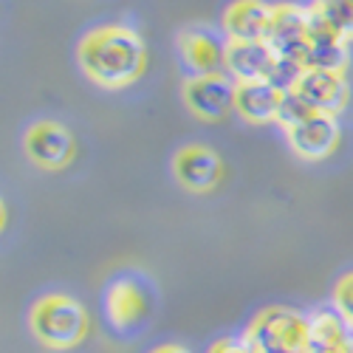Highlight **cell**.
Wrapping results in <instances>:
<instances>
[{
    "label": "cell",
    "mask_w": 353,
    "mask_h": 353,
    "mask_svg": "<svg viewBox=\"0 0 353 353\" xmlns=\"http://www.w3.org/2000/svg\"><path fill=\"white\" fill-rule=\"evenodd\" d=\"M172 175L190 192H210L223 179V161L207 144H187L172 156Z\"/></svg>",
    "instance_id": "8992f818"
},
{
    "label": "cell",
    "mask_w": 353,
    "mask_h": 353,
    "mask_svg": "<svg viewBox=\"0 0 353 353\" xmlns=\"http://www.w3.org/2000/svg\"><path fill=\"white\" fill-rule=\"evenodd\" d=\"M150 353H190L187 347H181V345H159L156 350H150Z\"/></svg>",
    "instance_id": "ffe728a7"
},
{
    "label": "cell",
    "mask_w": 353,
    "mask_h": 353,
    "mask_svg": "<svg viewBox=\"0 0 353 353\" xmlns=\"http://www.w3.org/2000/svg\"><path fill=\"white\" fill-rule=\"evenodd\" d=\"M234 91H238V82L229 74L190 77L184 82V105L203 122H221L234 110Z\"/></svg>",
    "instance_id": "277c9868"
},
{
    "label": "cell",
    "mask_w": 353,
    "mask_h": 353,
    "mask_svg": "<svg viewBox=\"0 0 353 353\" xmlns=\"http://www.w3.org/2000/svg\"><path fill=\"white\" fill-rule=\"evenodd\" d=\"M305 17H308V68L345 74L347 60H350L347 43L316 14L314 3L305 6Z\"/></svg>",
    "instance_id": "30bf717a"
},
{
    "label": "cell",
    "mask_w": 353,
    "mask_h": 353,
    "mask_svg": "<svg viewBox=\"0 0 353 353\" xmlns=\"http://www.w3.org/2000/svg\"><path fill=\"white\" fill-rule=\"evenodd\" d=\"M179 54L192 77H215L226 71V43H221L218 34H212L210 28H184L179 34Z\"/></svg>",
    "instance_id": "ba28073f"
},
{
    "label": "cell",
    "mask_w": 353,
    "mask_h": 353,
    "mask_svg": "<svg viewBox=\"0 0 353 353\" xmlns=\"http://www.w3.org/2000/svg\"><path fill=\"white\" fill-rule=\"evenodd\" d=\"M283 97L285 94L272 82H238L234 110L241 113V119L252 125H269V122H277Z\"/></svg>",
    "instance_id": "9a60e30c"
},
{
    "label": "cell",
    "mask_w": 353,
    "mask_h": 353,
    "mask_svg": "<svg viewBox=\"0 0 353 353\" xmlns=\"http://www.w3.org/2000/svg\"><path fill=\"white\" fill-rule=\"evenodd\" d=\"M334 311L353 328V272L342 274L334 285Z\"/></svg>",
    "instance_id": "ac0fdd59"
},
{
    "label": "cell",
    "mask_w": 353,
    "mask_h": 353,
    "mask_svg": "<svg viewBox=\"0 0 353 353\" xmlns=\"http://www.w3.org/2000/svg\"><path fill=\"white\" fill-rule=\"evenodd\" d=\"M269 46L280 60H291L308 68V17L305 6L274 3V26Z\"/></svg>",
    "instance_id": "52a82bcc"
},
{
    "label": "cell",
    "mask_w": 353,
    "mask_h": 353,
    "mask_svg": "<svg viewBox=\"0 0 353 353\" xmlns=\"http://www.w3.org/2000/svg\"><path fill=\"white\" fill-rule=\"evenodd\" d=\"M294 94L303 97L316 113L322 116H336L345 110L347 105V82H345V74H336V71H322V68H305L303 79L294 88Z\"/></svg>",
    "instance_id": "9c48e42d"
},
{
    "label": "cell",
    "mask_w": 353,
    "mask_h": 353,
    "mask_svg": "<svg viewBox=\"0 0 353 353\" xmlns=\"http://www.w3.org/2000/svg\"><path fill=\"white\" fill-rule=\"evenodd\" d=\"M277 65V54L269 43L226 40L223 68L234 82H269Z\"/></svg>",
    "instance_id": "8fae6325"
},
{
    "label": "cell",
    "mask_w": 353,
    "mask_h": 353,
    "mask_svg": "<svg viewBox=\"0 0 353 353\" xmlns=\"http://www.w3.org/2000/svg\"><path fill=\"white\" fill-rule=\"evenodd\" d=\"M274 3H232L223 12V34L238 43H269Z\"/></svg>",
    "instance_id": "5bb4252c"
},
{
    "label": "cell",
    "mask_w": 353,
    "mask_h": 353,
    "mask_svg": "<svg viewBox=\"0 0 353 353\" xmlns=\"http://www.w3.org/2000/svg\"><path fill=\"white\" fill-rule=\"evenodd\" d=\"M23 150L43 170H63V167H68L74 161L77 144H74V136H71V130L65 125L43 119V122H34L32 128L26 130Z\"/></svg>",
    "instance_id": "5b68a950"
},
{
    "label": "cell",
    "mask_w": 353,
    "mask_h": 353,
    "mask_svg": "<svg viewBox=\"0 0 353 353\" xmlns=\"http://www.w3.org/2000/svg\"><path fill=\"white\" fill-rule=\"evenodd\" d=\"M243 339L254 353H311V319L294 308L272 305L254 314Z\"/></svg>",
    "instance_id": "7a4b0ae2"
},
{
    "label": "cell",
    "mask_w": 353,
    "mask_h": 353,
    "mask_svg": "<svg viewBox=\"0 0 353 353\" xmlns=\"http://www.w3.org/2000/svg\"><path fill=\"white\" fill-rule=\"evenodd\" d=\"M314 9H316V14L325 20L347 46L353 43V0H331V3H314Z\"/></svg>",
    "instance_id": "2e32d148"
},
{
    "label": "cell",
    "mask_w": 353,
    "mask_h": 353,
    "mask_svg": "<svg viewBox=\"0 0 353 353\" xmlns=\"http://www.w3.org/2000/svg\"><path fill=\"white\" fill-rule=\"evenodd\" d=\"M210 353H254L249 345H246V339L241 336H226V339H218L212 347H210Z\"/></svg>",
    "instance_id": "d6986e66"
},
{
    "label": "cell",
    "mask_w": 353,
    "mask_h": 353,
    "mask_svg": "<svg viewBox=\"0 0 353 353\" xmlns=\"http://www.w3.org/2000/svg\"><path fill=\"white\" fill-rule=\"evenodd\" d=\"M314 116H319V113L303 97H297V94L291 91V94L283 97V105H280V113H277V125L283 130H291V128H297V125L314 119Z\"/></svg>",
    "instance_id": "e0dca14e"
},
{
    "label": "cell",
    "mask_w": 353,
    "mask_h": 353,
    "mask_svg": "<svg viewBox=\"0 0 353 353\" xmlns=\"http://www.w3.org/2000/svg\"><path fill=\"white\" fill-rule=\"evenodd\" d=\"M77 60L82 74L99 88L119 91L147 68V46L128 26H99L79 40Z\"/></svg>",
    "instance_id": "6da1fadb"
},
{
    "label": "cell",
    "mask_w": 353,
    "mask_h": 353,
    "mask_svg": "<svg viewBox=\"0 0 353 353\" xmlns=\"http://www.w3.org/2000/svg\"><path fill=\"white\" fill-rule=\"evenodd\" d=\"M285 139L294 156H300L303 161H322L339 147V122L334 116L319 113L314 119L285 130Z\"/></svg>",
    "instance_id": "7c38bea8"
},
{
    "label": "cell",
    "mask_w": 353,
    "mask_h": 353,
    "mask_svg": "<svg viewBox=\"0 0 353 353\" xmlns=\"http://www.w3.org/2000/svg\"><path fill=\"white\" fill-rule=\"evenodd\" d=\"M28 325L46 347L68 350L88 336L91 319H88V311L68 294H46L28 314Z\"/></svg>",
    "instance_id": "3957f363"
},
{
    "label": "cell",
    "mask_w": 353,
    "mask_h": 353,
    "mask_svg": "<svg viewBox=\"0 0 353 353\" xmlns=\"http://www.w3.org/2000/svg\"><path fill=\"white\" fill-rule=\"evenodd\" d=\"M105 311H108V319L113 322V328L130 331L139 322L147 319V314H150V300H147L144 288L133 277H119L108 285Z\"/></svg>",
    "instance_id": "4fadbf2b"
}]
</instances>
